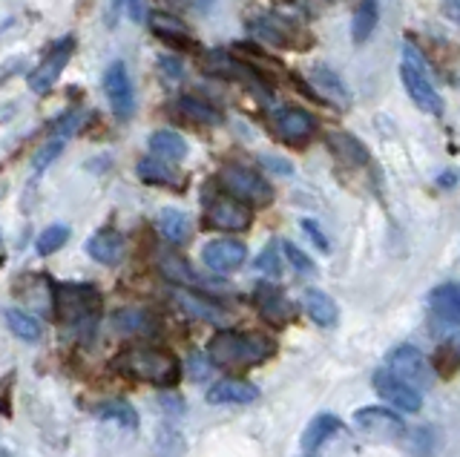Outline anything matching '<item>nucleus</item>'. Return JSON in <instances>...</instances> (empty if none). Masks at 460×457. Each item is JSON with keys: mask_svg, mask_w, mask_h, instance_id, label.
<instances>
[{"mask_svg": "<svg viewBox=\"0 0 460 457\" xmlns=\"http://www.w3.org/2000/svg\"><path fill=\"white\" fill-rule=\"evenodd\" d=\"M86 253L101 265H115V262H121V256H124V239L119 231L104 227V231L90 236V242H86Z\"/></svg>", "mask_w": 460, "mask_h": 457, "instance_id": "20", "label": "nucleus"}, {"mask_svg": "<svg viewBox=\"0 0 460 457\" xmlns=\"http://www.w3.org/2000/svg\"><path fill=\"white\" fill-rule=\"evenodd\" d=\"M162 274L167 277V279H172V282H179V285H193V282H199V277H196V270L187 265L181 256H176V253H164L162 256Z\"/></svg>", "mask_w": 460, "mask_h": 457, "instance_id": "32", "label": "nucleus"}, {"mask_svg": "<svg viewBox=\"0 0 460 457\" xmlns=\"http://www.w3.org/2000/svg\"><path fill=\"white\" fill-rule=\"evenodd\" d=\"M302 305H305L308 317L316 325H323V328H334L337 320H340V308L325 291H316V288L305 291V294H302Z\"/></svg>", "mask_w": 460, "mask_h": 457, "instance_id": "21", "label": "nucleus"}, {"mask_svg": "<svg viewBox=\"0 0 460 457\" xmlns=\"http://www.w3.org/2000/svg\"><path fill=\"white\" fill-rule=\"evenodd\" d=\"M150 26H153V32L164 40V44H172V47H179V49H196V40L190 38V32H187L184 26L176 23L172 18H167V15H153L150 18Z\"/></svg>", "mask_w": 460, "mask_h": 457, "instance_id": "28", "label": "nucleus"}, {"mask_svg": "<svg viewBox=\"0 0 460 457\" xmlns=\"http://www.w3.org/2000/svg\"><path fill=\"white\" fill-rule=\"evenodd\" d=\"M308 81L314 83L316 92H320V98H325V101L337 104V107H349L351 104L349 87H345L342 78L337 73H331L328 66H311L308 69Z\"/></svg>", "mask_w": 460, "mask_h": 457, "instance_id": "19", "label": "nucleus"}, {"mask_svg": "<svg viewBox=\"0 0 460 457\" xmlns=\"http://www.w3.org/2000/svg\"><path fill=\"white\" fill-rule=\"evenodd\" d=\"M101 296L93 285H55L52 291V311L61 325H81L98 317Z\"/></svg>", "mask_w": 460, "mask_h": 457, "instance_id": "3", "label": "nucleus"}, {"mask_svg": "<svg viewBox=\"0 0 460 457\" xmlns=\"http://www.w3.org/2000/svg\"><path fill=\"white\" fill-rule=\"evenodd\" d=\"M138 176L141 181L147 184H162V188H184V179L172 170L164 159H158V155H150V159H141L138 162Z\"/></svg>", "mask_w": 460, "mask_h": 457, "instance_id": "22", "label": "nucleus"}, {"mask_svg": "<svg viewBox=\"0 0 460 457\" xmlns=\"http://www.w3.org/2000/svg\"><path fill=\"white\" fill-rule=\"evenodd\" d=\"M208 222L219 231H248L251 227V207L242 205L239 198L227 196V198H216L208 207Z\"/></svg>", "mask_w": 460, "mask_h": 457, "instance_id": "13", "label": "nucleus"}, {"mask_svg": "<svg viewBox=\"0 0 460 457\" xmlns=\"http://www.w3.org/2000/svg\"><path fill=\"white\" fill-rule=\"evenodd\" d=\"M179 110H181V116L193 124H205V127L222 124V112L216 107H210L208 101H201V98H193V95H181Z\"/></svg>", "mask_w": 460, "mask_h": 457, "instance_id": "30", "label": "nucleus"}, {"mask_svg": "<svg viewBox=\"0 0 460 457\" xmlns=\"http://www.w3.org/2000/svg\"><path fill=\"white\" fill-rule=\"evenodd\" d=\"M377 21H380V6L377 0H359L357 9H354V18H351V38L357 44H366L371 38V32L377 30Z\"/></svg>", "mask_w": 460, "mask_h": 457, "instance_id": "25", "label": "nucleus"}, {"mask_svg": "<svg viewBox=\"0 0 460 457\" xmlns=\"http://www.w3.org/2000/svg\"><path fill=\"white\" fill-rule=\"evenodd\" d=\"M259 397V389L248 380H239V377H227V380H219L216 385H210L208 391V403L213 406H244V403H253Z\"/></svg>", "mask_w": 460, "mask_h": 457, "instance_id": "16", "label": "nucleus"}, {"mask_svg": "<svg viewBox=\"0 0 460 457\" xmlns=\"http://www.w3.org/2000/svg\"><path fill=\"white\" fill-rule=\"evenodd\" d=\"M208 4H213V0H199V6H208Z\"/></svg>", "mask_w": 460, "mask_h": 457, "instance_id": "42", "label": "nucleus"}, {"mask_svg": "<svg viewBox=\"0 0 460 457\" xmlns=\"http://www.w3.org/2000/svg\"><path fill=\"white\" fill-rule=\"evenodd\" d=\"M0 457H6V454H0Z\"/></svg>", "mask_w": 460, "mask_h": 457, "instance_id": "43", "label": "nucleus"}, {"mask_svg": "<svg viewBox=\"0 0 460 457\" xmlns=\"http://www.w3.org/2000/svg\"><path fill=\"white\" fill-rule=\"evenodd\" d=\"M371 382H374V389H377V394L385 400V403H392L394 409L409 411V414L420 411V406H423L420 391H417L414 385H409L406 380H400L397 374H392L388 368L374 371Z\"/></svg>", "mask_w": 460, "mask_h": 457, "instance_id": "10", "label": "nucleus"}, {"mask_svg": "<svg viewBox=\"0 0 460 457\" xmlns=\"http://www.w3.org/2000/svg\"><path fill=\"white\" fill-rule=\"evenodd\" d=\"M277 130L288 145H305V141L316 133V121L308 110L285 107L277 112Z\"/></svg>", "mask_w": 460, "mask_h": 457, "instance_id": "15", "label": "nucleus"}, {"mask_svg": "<svg viewBox=\"0 0 460 457\" xmlns=\"http://www.w3.org/2000/svg\"><path fill=\"white\" fill-rule=\"evenodd\" d=\"M61 150H64V141H49V145L35 155V173H43V167H47L49 162H55Z\"/></svg>", "mask_w": 460, "mask_h": 457, "instance_id": "37", "label": "nucleus"}, {"mask_svg": "<svg viewBox=\"0 0 460 457\" xmlns=\"http://www.w3.org/2000/svg\"><path fill=\"white\" fill-rule=\"evenodd\" d=\"M176 303L184 313H190V317L201 320V322H222L225 313L219 305H213L210 299L199 296V294H190V291H176Z\"/></svg>", "mask_w": 460, "mask_h": 457, "instance_id": "24", "label": "nucleus"}, {"mask_svg": "<svg viewBox=\"0 0 460 457\" xmlns=\"http://www.w3.org/2000/svg\"><path fill=\"white\" fill-rule=\"evenodd\" d=\"M201 259H205V265L210 270H216V274H230V270L244 265V259H248V248L234 239H216L205 245Z\"/></svg>", "mask_w": 460, "mask_h": 457, "instance_id": "12", "label": "nucleus"}, {"mask_svg": "<svg viewBox=\"0 0 460 457\" xmlns=\"http://www.w3.org/2000/svg\"><path fill=\"white\" fill-rule=\"evenodd\" d=\"M112 328L115 331H121V334H155V320H153V313L147 311H141V308H121V311H115V317H112Z\"/></svg>", "mask_w": 460, "mask_h": 457, "instance_id": "23", "label": "nucleus"}, {"mask_svg": "<svg viewBox=\"0 0 460 457\" xmlns=\"http://www.w3.org/2000/svg\"><path fill=\"white\" fill-rule=\"evenodd\" d=\"M400 78H402V87H406L409 98L420 107L429 116H440L443 112V101L431 83L429 73H426V64L423 58L417 55L414 47H402V61H400Z\"/></svg>", "mask_w": 460, "mask_h": 457, "instance_id": "4", "label": "nucleus"}, {"mask_svg": "<svg viewBox=\"0 0 460 457\" xmlns=\"http://www.w3.org/2000/svg\"><path fill=\"white\" fill-rule=\"evenodd\" d=\"M6 325H9V331H12L14 337H21V339H26V342L40 339V322L32 317V313H26V311L9 308V311H6Z\"/></svg>", "mask_w": 460, "mask_h": 457, "instance_id": "31", "label": "nucleus"}, {"mask_svg": "<svg viewBox=\"0 0 460 457\" xmlns=\"http://www.w3.org/2000/svg\"><path fill=\"white\" fill-rule=\"evenodd\" d=\"M158 231H162V236L172 242V245H181V242H187V236H190V216L176 207H164L158 213Z\"/></svg>", "mask_w": 460, "mask_h": 457, "instance_id": "27", "label": "nucleus"}, {"mask_svg": "<svg viewBox=\"0 0 460 457\" xmlns=\"http://www.w3.org/2000/svg\"><path fill=\"white\" fill-rule=\"evenodd\" d=\"M72 49H75V38H72V35H66V38L58 40V44L49 49L47 58H43V64L35 69V73H29V78H26L29 90L38 92V95L49 92V90L55 87V81L61 78V73L66 69V64H69V58H72Z\"/></svg>", "mask_w": 460, "mask_h": 457, "instance_id": "8", "label": "nucleus"}, {"mask_svg": "<svg viewBox=\"0 0 460 457\" xmlns=\"http://www.w3.org/2000/svg\"><path fill=\"white\" fill-rule=\"evenodd\" d=\"M66 239H69V227L66 224H49L47 231H43L35 242V250L40 256H49L55 253L58 248H64L66 245Z\"/></svg>", "mask_w": 460, "mask_h": 457, "instance_id": "33", "label": "nucleus"}, {"mask_svg": "<svg viewBox=\"0 0 460 457\" xmlns=\"http://www.w3.org/2000/svg\"><path fill=\"white\" fill-rule=\"evenodd\" d=\"M248 32L253 40H265V44L279 47V49H305L308 47L305 40H299L308 35L302 32L296 23H291L282 15H270V12H259L256 18H251Z\"/></svg>", "mask_w": 460, "mask_h": 457, "instance_id": "6", "label": "nucleus"}, {"mask_svg": "<svg viewBox=\"0 0 460 457\" xmlns=\"http://www.w3.org/2000/svg\"><path fill=\"white\" fill-rule=\"evenodd\" d=\"M279 245H282V253H285V259L288 262H291L296 270H299V274H314V262H311V256L305 253V250H299L296 245H294V242H279Z\"/></svg>", "mask_w": 460, "mask_h": 457, "instance_id": "35", "label": "nucleus"}, {"mask_svg": "<svg viewBox=\"0 0 460 457\" xmlns=\"http://www.w3.org/2000/svg\"><path fill=\"white\" fill-rule=\"evenodd\" d=\"M150 153L164 162H181L187 155V141L172 130H158L150 136Z\"/></svg>", "mask_w": 460, "mask_h": 457, "instance_id": "29", "label": "nucleus"}, {"mask_svg": "<svg viewBox=\"0 0 460 457\" xmlns=\"http://www.w3.org/2000/svg\"><path fill=\"white\" fill-rule=\"evenodd\" d=\"M222 188L239 198L242 205H256V207H265L273 202V188L265 176H259L256 170L244 167V164H227L222 173H219Z\"/></svg>", "mask_w": 460, "mask_h": 457, "instance_id": "5", "label": "nucleus"}, {"mask_svg": "<svg viewBox=\"0 0 460 457\" xmlns=\"http://www.w3.org/2000/svg\"><path fill=\"white\" fill-rule=\"evenodd\" d=\"M340 428H342V423H340V417H334V414H328V411L316 414V417L308 423L305 435H302V449L314 452L316 446H323L328 437H334Z\"/></svg>", "mask_w": 460, "mask_h": 457, "instance_id": "26", "label": "nucleus"}, {"mask_svg": "<svg viewBox=\"0 0 460 457\" xmlns=\"http://www.w3.org/2000/svg\"><path fill=\"white\" fill-rule=\"evenodd\" d=\"M119 6L127 9L129 21H136V23L147 21V4H144V0H119Z\"/></svg>", "mask_w": 460, "mask_h": 457, "instance_id": "39", "label": "nucleus"}, {"mask_svg": "<svg viewBox=\"0 0 460 457\" xmlns=\"http://www.w3.org/2000/svg\"><path fill=\"white\" fill-rule=\"evenodd\" d=\"M256 268L265 270L268 277H279L282 274V265H279V256H277V248H265V253L256 256Z\"/></svg>", "mask_w": 460, "mask_h": 457, "instance_id": "36", "label": "nucleus"}, {"mask_svg": "<svg viewBox=\"0 0 460 457\" xmlns=\"http://www.w3.org/2000/svg\"><path fill=\"white\" fill-rule=\"evenodd\" d=\"M110 368L127 380L147 382V385H155V389H172V385L181 380V363L176 360V354H170L164 348H150V346L124 348L121 354L112 356Z\"/></svg>", "mask_w": 460, "mask_h": 457, "instance_id": "1", "label": "nucleus"}, {"mask_svg": "<svg viewBox=\"0 0 460 457\" xmlns=\"http://www.w3.org/2000/svg\"><path fill=\"white\" fill-rule=\"evenodd\" d=\"M277 354V342L265 334H242V331H219L208 346V360L219 368L242 371L270 360Z\"/></svg>", "mask_w": 460, "mask_h": 457, "instance_id": "2", "label": "nucleus"}, {"mask_svg": "<svg viewBox=\"0 0 460 457\" xmlns=\"http://www.w3.org/2000/svg\"><path fill=\"white\" fill-rule=\"evenodd\" d=\"M190 365L196 368V371H193V377H196V380H201V377L208 374V368H205V363L199 360V356H193V363H190Z\"/></svg>", "mask_w": 460, "mask_h": 457, "instance_id": "41", "label": "nucleus"}, {"mask_svg": "<svg viewBox=\"0 0 460 457\" xmlns=\"http://www.w3.org/2000/svg\"><path fill=\"white\" fill-rule=\"evenodd\" d=\"M388 371L414 385V389L431 385V365L414 346H397L394 351H388Z\"/></svg>", "mask_w": 460, "mask_h": 457, "instance_id": "9", "label": "nucleus"}, {"mask_svg": "<svg viewBox=\"0 0 460 457\" xmlns=\"http://www.w3.org/2000/svg\"><path fill=\"white\" fill-rule=\"evenodd\" d=\"M429 308H431V317H435L440 325L446 328H455L460 322V291L455 282H443L438 285L435 291L429 296Z\"/></svg>", "mask_w": 460, "mask_h": 457, "instance_id": "18", "label": "nucleus"}, {"mask_svg": "<svg viewBox=\"0 0 460 457\" xmlns=\"http://www.w3.org/2000/svg\"><path fill=\"white\" fill-rule=\"evenodd\" d=\"M98 417L124 423V426H136V411L129 403H124V400H110V403L98 406Z\"/></svg>", "mask_w": 460, "mask_h": 457, "instance_id": "34", "label": "nucleus"}, {"mask_svg": "<svg viewBox=\"0 0 460 457\" xmlns=\"http://www.w3.org/2000/svg\"><path fill=\"white\" fill-rule=\"evenodd\" d=\"M262 164L270 167L273 173H282V176H291L294 173V164L288 159H277V155H262Z\"/></svg>", "mask_w": 460, "mask_h": 457, "instance_id": "40", "label": "nucleus"}, {"mask_svg": "<svg viewBox=\"0 0 460 457\" xmlns=\"http://www.w3.org/2000/svg\"><path fill=\"white\" fill-rule=\"evenodd\" d=\"M302 231H305V233H308V236L314 239V245H316V248H320V250H325V253L331 250V245H328V239H325V233L320 231V224H316L314 219H302Z\"/></svg>", "mask_w": 460, "mask_h": 457, "instance_id": "38", "label": "nucleus"}, {"mask_svg": "<svg viewBox=\"0 0 460 457\" xmlns=\"http://www.w3.org/2000/svg\"><path fill=\"white\" fill-rule=\"evenodd\" d=\"M253 303L259 308V313L270 322V325H288L294 320V305H291V299H288L279 288H273V285L262 282V285H256V291H253Z\"/></svg>", "mask_w": 460, "mask_h": 457, "instance_id": "14", "label": "nucleus"}, {"mask_svg": "<svg viewBox=\"0 0 460 457\" xmlns=\"http://www.w3.org/2000/svg\"><path fill=\"white\" fill-rule=\"evenodd\" d=\"M104 95H107L112 112L121 121L133 119V112H136V90H133V81H129V73H127L124 61H112L107 66V73H104Z\"/></svg>", "mask_w": 460, "mask_h": 457, "instance_id": "7", "label": "nucleus"}, {"mask_svg": "<svg viewBox=\"0 0 460 457\" xmlns=\"http://www.w3.org/2000/svg\"><path fill=\"white\" fill-rule=\"evenodd\" d=\"M325 141H328V147H331V153H334V159L340 164H345V167H368L371 155H368L366 145L357 136L345 133V130H334V133L325 136Z\"/></svg>", "mask_w": 460, "mask_h": 457, "instance_id": "17", "label": "nucleus"}, {"mask_svg": "<svg viewBox=\"0 0 460 457\" xmlns=\"http://www.w3.org/2000/svg\"><path fill=\"white\" fill-rule=\"evenodd\" d=\"M354 426L359 432L380 437V440H394L406 435V423L400 420V414L388 409H359L354 414Z\"/></svg>", "mask_w": 460, "mask_h": 457, "instance_id": "11", "label": "nucleus"}]
</instances>
